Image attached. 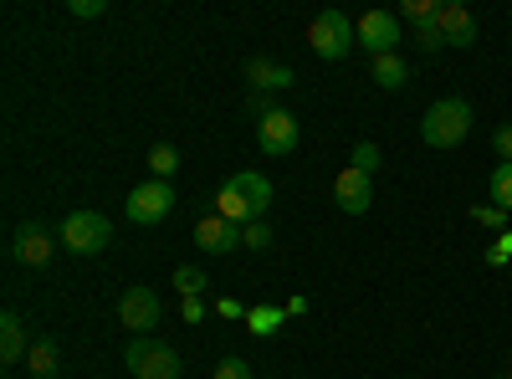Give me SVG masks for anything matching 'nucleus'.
I'll list each match as a JSON object with an SVG mask.
<instances>
[{
    "label": "nucleus",
    "instance_id": "1",
    "mask_svg": "<svg viewBox=\"0 0 512 379\" xmlns=\"http://www.w3.org/2000/svg\"><path fill=\"white\" fill-rule=\"evenodd\" d=\"M272 210V180L262 170H236L221 190H216V216L236 221V226H251V221H267Z\"/></svg>",
    "mask_w": 512,
    "mask_h": 379
},
{
    "label": "nucleus",
    "instance_id": "2",
    "mask_svg": "<svg viewBox=\"0 0 512 379\" xmlns=\"http://www.w3.org/2000/svg\"><path fill=\"white\" fill-rule=\"evenodd\" d=\"M472 123H477V113H472L466 98H436L420 118V139L431 149H456L466 134H472Z\"/></svg>",
    "mask_w": 512,
    "mask_h": 379
},
{
    "label": "nucleus",
    "instance_id": "3",
    "mask_svg": "<svg viewBox=\"0 0 512 379\" xmlns=\"http://www.w3.org/2000/svg\"><path fill=\"white\" fill-rule=\"evenodd\" d=\"M359 41V26L344 16V11H318L313 26H308V47L323 57V62H344Z\"/></svg>",
    "mask_w": 512,
    "mask_h": 379
},
{
    "label": "nucleus",
    "instance_id": "4",
    "mask_svg": "<svg viewBox=\"0 0 512 379\" xmlns=\"http://www.w3.org/2000/svg\"><path fill=\"white\" fill-rule=\"evenodd\" d=\"M62 246L72 251V257H98V251L113 246V226L103 210H72V216L62 221Z\"/></svg>",
    "mask_w": 512,
    "mask_h": 379
},
{
    "label": "nucleus",
    "instance_id": "5",
    "mask_svg": "<svg viewBox=\"0 0 512 379\" xmlns=\"http://www.w3.org/2000/svg\"><path fill=\"white\" fill-rule=\"evenodd\" d=\"M123 364H128V374H134V379H180L185 374L180 354L169 349L164 339H134V344L123 349Z\"/></svg>",
    "mask_w": 512,
    "mask_h": 379
},
{
    "label": "nucleus",
    "instance_id": "6",
    "mask_svg": "<svg viewBox=\"0 0 512 379\" xmlns=\"http://www.w3.org/2000/svg\"><path fill=\"white\" fill-rule=\"evenodd\" d=\"M123 210H128V221H134V226H159V221H169V210H175V190H169V180L149 175L139 190H128Z\"/></svg>",
    "mask_w": 512,
    "mask_h": 379
},
{
    "label": "nucleus",
    "instance_id": "7",
    "mask_svg": "<svg viewBox=\"0 0 512 379\" xmlns=\"http://www.w3.org/2000/svg\"><path fill=\"white\" fill-rule=\"evenodd\" d=\"M159 318H164V303H159L154 287H123L118 323L134 328V339H149V328H159Z\"/></svg>",
    "mask_w": 512,
    "mask_h": 379
},
{
    "label": "nucleus",
    "instance_id": "8",
    "mask_svg": "<svg viewBox=\"0 0 512 379\" xmlns=\"http://www.w3.org/2000/svg\"><path fill=\"white\" fill-rule=\"evenodd\" d=\"M359 47L369 52V62L400 52V16L395 11H364L359 16Z\"/></svg>",
    "mask_w": 512,
    "mask_h": 379
},
{
    "label": "nucleus",
    "instance_id": "9",
    "mask_svg": "<svg viewBox=\"0 0 512 379\" xmlns=\"http://www.w3.org/2000/svg\"><path fill=\"white\" fill-rule=\"evenodd\" d=\"M256 149H262L267 159H282V154H292V149H297V118H292L287 108H272V113H262V118H256Z\"/></svg>",
    "mask_w": 512,
    "mask_h": 379
},
{
    "label": "nucleus",
    "instance_id": "10",
    "mask_svg": "<svg viewBox=\"0 0 512 379\" xmlns=\"http://www.w3.org/2000/svg\"><path fill=\"white\" fill-rule=\"evenodd\" d=\"M333 205L344 210V216H364V210L374 205V175H364V170H349L333 180Z\"/></svg>",
    "mask_w": 512,
    "mask_h": 379
},
{
    "label": "nucleus",
    "instance_id": "11",
    "mask_svg": "<svg viewBox=\"0 0 512 379\" xmlns=\"http://www.w3.org/2000/svg\"><path fill=\"white\" fill-rule=\"evenodd\" d=\"M195 246L210 251V257H226V251L241 246V226L226 221V216H216V210H205V216L195 221Z\"/></svg>",
    "mask_w": 512,
    "mask_h": 379
},
{
    "label": "nucleus",
    "instance_id": "12",
    "mask_svg": "<svg viewBox=\"0 0 512 379\" xmlns=\"http://www.w3.org/2000/svg\"><path fill=\"white\" fill-rule=\"evenodd\" d=\"M11 257H16L21 267H47V262L57 257V241H52V231L41 226V221H26V226L16 231V246H11Z\"/></svg>",
    "mask_w": 512,
    "mask_h": 379
},
{
    "label": "nucleus",
    "instance_id": "13",
    "mask_svg": "<svg viewBox=\"0 0 512 379\" xmlns=\"http://www.w3.org/2000/svg\"><path fill=\"white\" fill-rule=\"evenodd\" d=\"M441 36L446 47H477V16L461 0H451V6H441Z\"/></svg>",
    "mask_w": 512,
    "mask_h": 379
},
{
    "label": "nucleus",
    "instance_id": "14",
    "mask_svg": "<svg viewBox=\"0 0 512 379\" xmlns=\"http://www.w3.org/2000/svg\"><path fill=\"white\" fill-rule=\"evenodd\" d=\"M246 82L267 98V93L292 88V67H287V62H272V57H251V62H246Z\"/></svg>",
    "mask_w": 512,
    "mask_h": 379
},
{
    "label": "nucleus",
    "instance_id": "15",
    "mask_svg": "<svg viewBox=\"0 0 512 379\" xmlns=\"http://www.w3.org/2000/svg\"><path fill=\"white\" fill-rule=\"evenodd\" d=\"M26 323L16 313H0V364H21L26 359Z\"/></svg>",
    "mask_w": 512,
    "mask_h": 379
},
{
    "label": "nucleus",
    "instance_id": "16",
    "mask_svg": "<svg viewBox=\"0 0 512 379\" xmlns=\"http://www.w3.org/2000/svg\"><path fill=\"white\" fill-rule=\"evenodd\" d=\"M26 364H31V379H57V369H62V349H57V339H31V349H26Z\"/></svg>",
    "mask_w": 512,
    "mask_h": 379
},
{
    "label": "nucleus",
    "instance_id": "17",
    "mask_svg": "<svg viewBox=\"0 0 512 379\" xmlns=\"http://www.w3.org/2000/svg\"><path fill=\"white\" fill-rule=\"evenodd\" d=\"M369 77L379 82L384 93H400L405 82H410V62H405L400 52H390V57H374V62H369Z\"/></svg>",
    "mask_w": 512,
    "mask_h": 379
},
{
    "label": "nucleus",
    "instance_id": "18",
    "mask_svg": "<svg viewBox=\"0 0 512 379\" xmlns=\"http://www.w3.org/2000/svg\"><path fill=\"white\" fill-rule=\"evenodd\" d=\"M282 323H287V308H277V303H256L246 313V333H256V339H272Z\"/></svg>",
    "mask_w": 512,
    "mask_h": 379
},
{
    "label": "nucleus",
    "instance_id": "19",
    "mask_svg": "<svg viewBox=\"0 0 512 379\" xmlns=\"http://www.w3.org/2000/svg\"><path fill=\"white\" fill-rule=\"evenodd\" d=\"M400 21H410V26L441 21V0H405V6H400Z\"/></svg>",
    "mask_w": 512,
    "mask_h": 379
},
{
    "label": "nucleus",
    "instance_id": "20",
    "mask_svg": "<svg viewBox=\"0 0 512 379\" xmlns=\"http://www.w3.org/2000/svg\"><path fill=\"white\" fill-rule=\"evenodd\" d=\"M149 170H154V180H169V175L180 170V149L175 144H154L149 149Z\"/></svg>",
    "mask_w": 512,
    "mask_h": 379
},
{
    "label": "nucleus",
    "instance_id": "21",
    "mask_svg": "<svg viewBox=\"0 0 512 379\" xmlns=\"http://www.w3.org/2000/svg\"><path fill=\"white\" fill-rule=\"evenodd\" d=\"M487 190H492V205H502L507 216H512V164H497L492 180H487Z\"/></svg>",
    "mask_w": 512,
    "mask_h": 379
},
{
    "label": "nucleus",
    "instance_id": "22",
    "mask_svg": "<svg viewBox=\"0 0 512 379\" xmlns=\"http://www.w3.org/2000/svg\"><path fill=\"white\" fill-rule=\"evenodd\" d=\"M472 221H477L482 231H497V236H502V231L512 226V216H507L502 205H472Z\"/></svg>",
    "mask_w": 512,
    "mask_h": 379
},
{
    "label": "nucleus",
    "instance_id": "23",
    "mask_svg": "<svg viewBox=\"0 0 512 379\" xmlns=\"http://www.w3.org/2000/svg\"><path fill=\"white\" fill-rule=\"evenodd\" d=\"M175 287H180V298H200V292L210 287V277L200 267H175Z\"/></svg>",
    "mask_w": 512,
    "mask_h": 379
},
{
    "label": "nucleus",
    "instance_id": "24",
    "mask_svg": "<svg viewBox=\"0 0 512 379\" xmlns=\"http://www.w3.org/2000/svg\"><path fill=\"white\" fill-rule=\"evenodd\" d=\"M241 246H246V251H267V246H272V221H251V226H241Z\"/></svg>",
    "mask_w": 512,
    "mask_h": 379
},
{
    "label": "nucleus",
    "instance_id": "25",
    "mask_svg": "<svg viewBox=\"0 0 512 379\" xmlns=\"http://www.w3.org/2000/svg\"><path fill=\"white\" fill-rule=\"evenodd\" d=\"M354 170H364V175L379 170V144H374V139H359V144H354Z\"/></svg>",
    "mask_w": 512,
    "mask_h": 379
},
{
    "label": "nucleus",
    "instance_id": "26",
    "mask_svg": "<svg viewBox=\"0 0 512 379\" xmlns=\"http://www.w3.org/2000/svg\"><path fill=\"white\" fill-rule=\"evenodd\" d=\"M415 47H420V52H441V47H446L441 21H431V26H415Z\"/></svg>",
    "mask_w": 512,
    "mask_h": 379
},
{
    "label": "nucleus",
    "instance_id": "27",
    "mask_svg": "<svg viewBox=\"0 0 512 379\" xmlns=\"http://www.w3.org/2000/svg\"><path fill=\"white\" fill-rule=\"evenodd\" d=\"M210 379H256V374H251V364H246L241 354H231V359L216 364V374H210Z\"/></svg>",
    "mask_w": 512,
    "mask_h": 379
},
{
    "label": "nucleus",
    "instance_id": "28",
    "mask_svg": "<svg viewBox=\"0 0 512 379\" xmlns=\"http://www.w3.org/2000/svg\"><path fill=\"white\" fill-rule=\"evenodd\" d=\"M67 11H72V21H98L108 11V0H67Z\"/></svg>",
    "mask_w": 512,
    "mask_h": 379
},
{
    "label": "nucleus",
    "instance_id": "29",
    "mask_svg": "<svg viewBox=\"0 0 512 379\" xmlns=\"http://www.w3.org/2000/svg\"><path fill=\"white\" fill-rule=\"evenodd\" d=\"M512 262V231H502L492 246H487V267H507Z\"/></svg>",
    "mask_w": 512,
    "mask_h": 379
},
{
    "label": "nucleus",
    "instance_id": "30",
    "mask_svg": "<svg viewBox=\"0 0 512 379\" xmlns=\"http://www.w3.org/2000/svg\"><path fill=\"white\" fill-rule=\"evenodd\" d=\"M492 149H497L502 164H512V123H502V129L492 134Z\"/></svg>",
    "mask_w": 512,
    "mask_h": 379
},
{
    "label": "nucleus",
    "instance_id": "31",
    "mask_svg": "<svg viewBox=\"0 0 512 379\" xmlns=\"http://www.w3.org/2000/svg\"><path fill=\"white\" fill-rule=\"evenodd\" d=\"M216 313H221V318H231V323H246V313H251V308H246L241 298H221V303H216Z\"/></svg>",
    "mask_w": 512,
    "mask_h": 379
},
{
    "label": "nucleus",
    "instance_id": "32",
    "mask_svg": "<svg viewBox=\"0 0 512 379\" xmlns=\"http://www.w3.org/2000/svg\"><path fill=\"white\" fill-rule=\"evenodd\" d=\"M180 313H185V323L195 328V323H205V298H185L180 303Z\"/></svg>",
    "mask_w": 512,
    "mask_h": 379
},
{
    "label": "nucleus",
    "instance_id": "33",
    "mask_svg": "<svg viewBox=\"0 0 512 379\" xmlns=\"http://www.w3.org/2000/svg\"><path fill=\"white\" fill-rule=\"evenodd\" d=\"M502 379H512V369H507V374H502Z\"/></svg>",
    "mask_w": 512,
    "mask_h": 379
}]
</instances>
